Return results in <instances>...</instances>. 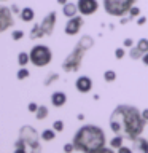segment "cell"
Returning <instances> with one entry per match:
<instances>
[{
    "mask_svg": "<svg viewBox=\"0 0 148 153\" xmlns=\"http://www.w3.org/2000/svg\"><path fill=\"white\" fill-rule=\"evenodd\" d=\"M24 37V32L22 30H13V33H11V38H13V40H21V38Z\"/></svg>",
    "mask_w": 148,
    "mask_h": 153,
    "instance_id": "obj_27",
    "label": "cell"
},
{
    "mask_svg": "<svg viewBox=\"0 0 148 153\" xmlns=\"http://www.w3.org/2000/svg\"><path fill=\"white\" fill-rule=\"evenodd\" d=\"M76 152L83 153H97L105 150L107 137L102 128L97 124H83L78 131L73 134L72 139Z\"/></svg>",
    "mask_w": 148,
    "mask_h": 153,
    "instance_id": "obj_2",
    "label": "cell"
},
{
    "mask_svg": "<svg viewBox=\"0 0 148 153\" xmlns=\"http://www.w3.org/2000/svg\"><path fill=\"white\" fill-rule=\"evenodd\" d=\"M104 80H105V81H108V83L115 81V80H116V72L112 70V69L105 70V72H104Z\"/></svg>",
    "mask_w": 148,
    "mask_h": 153,
    "instance_id": "obj_21",
    "label": "cell"
},
{
    "mask_svg": "<svg viewBox=\"0 0 148 153\" xmlns=\"http://www.w3.org/2000/svg\"><path fill=\"white\" fill-rule=\"evenodd\" d=\"M38 132L30 124H26L19 129V139L14 143V152L26 153V152H40L41 147L38 143Z\"/></svg>",
    "mask_w": 148,
    "mask_h": 153,
    "instance_id": "obj_4",
    "label": "cell"
},
{
    "mask_svg": "<svg viewBox=\"0 0 148 153\" xmlns=\"http://www.w3.org/2000/svg\"><path fill=\"white\" fill-rule=\"evenodd\" d=\"M29 62H30V54L26 53V51L19 53V54H18V64H19V67H26Z\"/></svg>",
    "mask_w": 148,
    "mask_h": 153,
    "instance_id": "obj_18",
    "label": "cell"
},
{
    "mask_svg": "<svg viewBox=\"0 0 148 153\" xmlns=\"http://www.w3.org/2000/svg\"><path fill=\"white\" fill-rule=\"evenodd\" d=\"M11 10H13V13H14V14H19V13H21V10H22V8H19L18 5H13V7H11Z\"/></svg>",
    "mask_w": 148,
    "mask_h": 153,
    "instance_id": "obj_33",
    "label": "cell"
},
{
    "mask_svg": "<svg viewBox=\"0 0 148 153\" xmlns=\"http://www.w3.org/2000/svg\"><path fill=\"white\" fill-rule=\"evenodd\" d=\"M53 129H54L56 132H62L64 131V121H62V120H56V121L53 123Z\"/></svg>",
    "mask_w": 148,
    "mask_h": 153,
    "instance_id": "obj_24",
    "label": "cell"
},
{
    "mask_svg": "<svg viewBox=\"0 0 148 153\" xmlns=\"http://www.w3.org/2000/svg\"><path fill=\"white\" fill-rule=\"evenodd\" d=\"M3 2H5V0H3Z\"/></svg>",
    "mask_w": 148,
    "mask_h": 153,
    "instance_id": "obj_38",
    "label": "cell"
},
{
    "mask_svg": "<svg viewBox=\"0 0 148 153\" xmlns=\"http://www.w3.org/2000/svg\"><path fill=\"white\" fill-rule=\"evenodd\" d=\"M132 142H134V148H135V150L148 153V140H147V139H143L140 136V137H137L135 140H132Z\"/></svg>",
    "mask_w": 148,
    "mask_h": 153,
    "instance_id": "obj_15",
    "label": "cell"
},
{
    "mask_svg": "<svg viewBox=\"0 0 148 153\" xmlns=\"http://www.w3.org/2000/svg\"><path fill=\"white\" fill-rule=\"evenodd\" d=\"M137 46L140 48V50L143 51V54L148 51V38H140V40L137 42Z\"/></svg>",
    "mask_w": 148,
    "mask_h": 153,
    "instance_id": "obj_23",
    "label": "cell"
},
{
    "mask_svg": "<svg viewBox=\"0 0 148 153\" xmlns=\"http://www.w3.org/2000/svg\"><path fill=\"white\" fill-rule=\"evenodd\" d=\"M142 62H143V64H145V65H148V51H147L145 54L142 56Z\"/></svg>",
    "mask_w": 148,
    "mask_h": 153,
    "instance_id": "obj_34",
    "label": "cell"
},
{
    "mask_svg": "<svg viewBox=\"0 0 148 153\" xmlns=\"http://www.w3.org/2000/svg\"><path fill=\"white\" fill-rule=\"evenodd\" d=\"M140 8H138V7H135V5H134V7L131 8V11H129V14H131V16L132 18H138V16H140Z\"/></svg>",
    "mask_w": 148,
    "mask_h": 153,
    "instance_id": "obj_25",
    "label": "cell"
},
{
    "mask_svg": "<svg viewBox=\"0 0 148 153\" xmlns=\"http://www.w3.org/2000/svg\"><path fill=\"white\" fill-rule=\"evenodd\" d=\"M75 150V145H73V142H70V143H65L64 145V152L65 153H70V152H73Z\"/></svg>",
    "mask_w": 148,
    "mask_h": 153,
    "instance_id": "obj_30",
    "label": "cell"
},
{
    "mask_svg": "<svg viewBox=\"0 0 148 153\" xmlns=\"http://www.w3.org/2000/svg\"><path fill=\"white\" fill-rule=\"evenodd\" d=\"M16 76H18V80H26V78H29V76H30V72L27 70V67H21V69L18 70Z\"/></svg>",
    "mask_w": 148,
    "mask_h": 153,
    "instance_id": "obj_22",
    "label": "cell"
},
{
    "mask_svg": "<svg viewBox=\"0 0 148 153\" xmlns=\"http://www.w3.org/2000/svg\"><path fill=\"white\" fill-rule=\"evenodd\" d=\"M78 13H80V10H78V5H76V3L67 2L65 5H62V14H64V16L73 18V16H76Z\"/></svg>",
    "mask_w": 148,
    "mask_h": 153,
    "instance_id": "obj_13",
    "label": "cell"
},
{
    "mask_svg": "<svg viewBox=\"0 0 148 153\" xmlns=\"http://www.w3.org/2000/svg\"><path fill=\"white\" fill-rule=\"evenodd\" d=\"M46 117H48V107H46V105H40L38 110L35 112V118L41 121V120H45Z\"/></svg>",
    "mask_w": 148,
    "mask_h": 153,
    "instance_id": "obj_20",
    "label": "cell"
},
{
    "mask_svg": "<svg viewBox=\"0 0 148 153\" xmlns=\"http://www.w3.org/2000/svg\"><path fill=\"white\" fill-rule=\"evenodd\" d=\"M56 134L57 132L51 126V128H48V129H43L41 134H40V139H41L43 142H51V140H54V139H56Z\"/></svg>",
    "mask_w": 148,
    "mask_h": 153,
    "instance_id": "obj_16",
    "label": "cell"
},
{
    "mask_svg": "<svg viewBox=\"0 0 148 153\" xmlns=\"http://www.w3.org/2000/svg\"><path fill=\"white\" fill-rule=\"evenodd\" d=\"M83 24H84L83 14H76L73 18H69V21H67L65 27H64V32L67 35H76V33L81 30Z\"/></svg>",
    "mask_w": 148,
    "mask_h": 153,
    "instance_id": "obj_9",
    "label": "cell"
},
{
    "mask_svg": "<svg viewBox=\"0 0 148 153\" xmlns=\"http://www.w3.org/2000/svg\"><path fill=\"white\" fill-rule=\"evenodd\" d=\"M124 54H126L124 48H116V50H115V57H116V59H123Z\"/></svg>",
    "mask_w": 148,
    "mask_h": 153,
    "instance_id": "obj_26",
    "label": "cell"
},
{
    "mask_svg": "<svg viewBox=\"0 0 148 153\" xmlns=\"http://www.w3.org/2000/svg\"><path fill=\"white\" fill-rule=\"evenodd\" d=\"M56 21H57L56 11H50L45 18L41 19L40 24H35V26L32 27L30 38H32V40H35V38H41L43 35H51L53 30H54Z\"/></svg>",
    "mask_w": 148,
    "mask_h": 153,
    "instance_id": "obj_6",
    "label": "cell"
},
{
    "mask_svg": "<svg viewBox=\"0 0 148 153\" xmlns=\"http://www.w3.org/2000/svg\"><path fill=\"white\" fill-rule=\"evenodd\" d=\"M123 140H124L123 134H115L113 139L110 140V147H112L113 150H118L119 147H123Z\"/></svg>",
    "mask_w": 148,
    "mask_h": 153,
    "instance_id": "obj_17",
    "label": "cell"
},
{
    "mask_svg": "<svg viewBox=\"0 0 148 153\" xmlns=\"http://www.w3.org/2000/svg\"><path fill=\"white\" fill-rule=\"evenodd\" d=\"M38 107H40V105H38L37 102H29V105H27V110L30 113H35L37 110H38Z\"/></svg>",
    "mask_w": 148,
    "mask_h": 153,
    "instance_id": "obj_28",
    "label": "cell"
},
{
    "mask_svg": "<svg viewBox=\"0 0 148 153\" xmlns=\"http://www.w3.org/2000/svg\"><path fill=\"white\" fill-rule=\"evenodd\" d=\"M67 102V94L62 93V91H54V93L51 94V104L54 105V107H64Z\"/></svg>",
    "mask_w": 148,
    "mask_h": 153,
    "instance_id": "obj_12",
    "label": "cell"
},
{
    "mask_svg": "<svg viewBox=\"0 0 148 153\" xmlns=\"http://www.w3.org/2000/svg\"><path fill=\"white\" fill-rule=\"evenodd\" d=\"M134 5H135V0H104L105 13L116 18H123L129 14Z\"/></svg>",
    "mask_w": 148,
    "mask_h": 153,
    "instance_id": "obj_5",
    "label": "cell"
},
{
    "mask_svg": "<svg viewBox=\"0 0 148 153\" xmlns=\"http://www.w3.org/2000/svg\"><path fill=\"white\" fill-rule=\"evenodd\" d=\"M67 2H69V0H57V3H59V5H65Z\"/></svg>",
    "mask_w": 148,
    "mask_h": 153,
    "instance_id": "obj_36",
    "label": "cell"
},
{
    "mask_svg": "<svg viewBox=\"0 0 148 153\" xmlns=\"http://www.w3.org/2000/svg\"><path fill=\"white\" fill-rule=\"evenodd\" d=\"M145 22H147V18L145 16H138L137 18V24H138V26H143Z\"/></svg>",
    "mask_w": 148,
    "mask_h": 153,
    "instance_id": "obj_32",
    "label": "cell"
},
{
    "mask_svg": "<svg viewBox=\"0 0 148 153\" xmlns=\"http://www.w3.org/2000/svg\"><path fill=\"white\" fill-rule=\"evenodd\" d=\"M29 54H30V62L35 67H46L53 61V51L46 45H33Z\"/></svg>",
    "mask_w": 148,
    "mask_h": 153,
    "instance_id": "obj_7",
    "label": "cell"
},
{
    "mask_svg": "<svg viewBox=\"0 0 148 153\" xmlns=\"http://www.w3.org/2000/svg\"><path fill=\"white\" fill-rule=\"evenodd\" d=\"M75 88L81 94H88V93H91V89H92V80H91L88 75H81L75 81Z\"/></svg>",
    "mask_w": 148,
    "mask_h": 153,
    "instance_id": "obj_11",
    "label": "cell"
},
{
    "mask_svg": "<svg viewBox=\"0 0 148 153\" xmlns=\"http://www.w3.org/2000/svg\"><path fill=\"white\" fill-rule=\"evenodd\" d=\"M19 18H21L22 22H32L33 19H35V11L30 8V7H26L21 10V13H19Z\"/></svg>",
    "mask_w": 148,
    "mask_h": 153,
    "instance_id": "obj_14",
    "label": "cell"
},
{
    "mask_svg": "<svg viewBox=\"0 0 148 153\" xmlns=\"http://www.w3.org/2000/svg\"><path fill=\"white\" fill-rule=\"evenodd\" d=\"M94 46V38L91 35H83L78 40V43L75 45L73 51L70 53L69 56L62 62V69L65 72H76L81 65V61H83V56L86 54V51L89 48Z\"/></svg>",
    "mask_w": 148,
    "mask_h": 153,
    "instance_id": "obj_3",
    "label": "cell"
},
{
    "mask_svg": "<svg viewBox=\"0 0 148 153\" xmlns=\"http://www.w3.org/2000/svg\"><path fill=\"white\" fill-rule=\"evenodd\" d=\"M76 118H78V120H84V115H83V113H80V115H78V117H76Z\"/></svg>",
    "mask_w": 148,
    "mask_h": 153,
    "instance_id": "obj_37",
    "label": "cell"
},
{
    "mask_svg": "<svg viewBox=\"0 0 148 153\" xmlns=\"http://www.w3.org/2000/svg\"><path fill=\"white\" fill-rule=\"evenodd\" d=\"M123 46H124V48H132V46H134V40H132V38H124Z\"/></svg>",
    "mask_w": 148,
    "mask_h": 153,
    "instance_id": "obj_29",
    "label": "cell"
},
{
    "mask_svg": "<svg viewBox=\"0 0 148 153\" xmlns=\"http://www.w3.org/2000/svg\"><path fill=\"white\" fill-rule=\"evenodd\" d=\"M118 152H119V153H131V152H132V148H129V147H124V145H123V147H119V148H118Z\"/></svg>",
    "mask_w": 148,
    "mask_h": 153,
    "instance_id": "obj_31",
    "label": "cell"
},
{
    "mask_svg": "<svg viewBox=\"0 0 148 153\" xmlns=\"http://www.w3.org/2000/svg\"><path fill=\"white\" fill-rule=\"evenodd\" d=\"M13 10L8 7H0V32H7L11 26H14Z\"/></svg>",
    "mask_w": 148,
    "mask_h": 153,
    "instance_id": "obj_8",
    "label": "cell"
},
{
    "mask_svg": "<svg viewBox=\"0 0 148 153\" xmlns=\"http://www.w3.org/2000/svg\"><path fill=\"white\" fill-rule=\"evenodd\" d=\"M142 115H143V118L148 121V108H143V110H142Z\"/></svg>",
    "mask_w": 148,
    "mask_h": 153,
    "instance_id": "obj_35",
    "label": "cell"
},
{
    "mask_svg": "<svg viewBox=\"0 0 148 153\" xmlns=\"http://www.w3.org/2000/svg\"><path fill=\"white\" fill-rule=\"evenodd\" d=\"M142 56H143V51H142L137 45H135V46H132V48H131V51H129V57H131V59H134V61L140 59Z\"/></svg>",
    "mask_w": 148,
    "mask_h": 153,
    "instance_id": "obj_19",
    "label": "cell"
},
{
    "mask_svg": "<svg viewBox=\"0 0 148 153\" xmlns=\"http://www.w3.org/2000/svg\"><path fill=\"white\" fill-rule=\"evenodd\" d=\"M76 5H78L80 14H83V16H91L99 10L97 0H76Z\"/></svg>",
    "mask_w": 148,
    "mask_h": 153,
    "instance_id": "obj_10",
    "label": "cell"
},
{
    "mask_svg": "<svg viewBox=\"0 0 148 153\" xmlns=\"http://www.w3.org/2000/svg\"><path fill=\"white\" fill-rule=\"evenodd\" d=\"M147 120L143 118L142 112L134 105L121 104L110 115V129L113 134H123L129 140H135L145 131Z\"/></svg>",
    "mask_w": 148,
    "mask_h": 153,
    "instance_id": "obj_1",
    "label": "cell"
}]
</instances>
